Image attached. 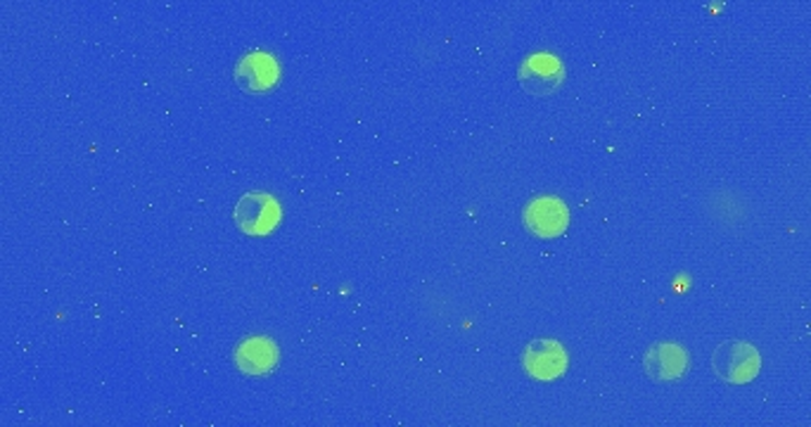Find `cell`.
I'll return each instance as SVG.
<instances>
[{
	"label": "cell",
	"mask_w": 811,
	"mask_h": 427,
	"mask_svg": "<svg viewBox=\"0 0 811 427\" xmlns=\"http://www.w3.org/2000/svg\"><path fill=\"white\" fill-rule=\"evenodd\" d=\"M712 366L714 373H717L724 382L731 384H746L752 382L760 373V352L752 347L750 342H724L717 347V352L712 354Z\"/></svg>",
	"instance_id": "1"
},
{
	"label": "cell",
	"mask_w": 811,
	"mask_h": 427,
	"mask_svg": "<svg viewBox=\"0 0 811 427\" xmlns=\"http://www.w3.org/2000/svg\"><path fill=\"white\" fill-rule=\"evenodd\" d=\"M517 79L522 88L534 95V98H546V95H553L565 84V67L553 55L536 52L520 64Z\"/></svg>",
	"instance_id": "2"
},
{
	"label": "cell",
	"mask_w": 811,
	"mask_h": 427,
	"mask_svg": "<svg viewBox=\"0 0 811 427\" xmlns=\"http://www.w3.org/2000/svg\"><path fill=\"white\" fill-rule=\"evenodd\" d=\"M236 222L250 236H266L281 222V206L264 192H250L236 206Z\"/></svg>",
	"instance_id": "3"
},
{
	"label": "cell",
	"mask_w": 811,
	"mask_h": 427,
	"mask_svg": "<svg viewBox=\"0 0 811 427\" xmlns=\"http://www.w3.org/2000/svg\"><path fill=\"white\" fill-rule=\"evenodd\" d=\"M522 364L532 378L551 382L568 370V354L556 340H534L522 354Z\"/></svg>",
	"instance_id": "4"
},
{
	"label": "cell",
	"mask_w": 811,
	"mask_h": 427,
	"mask_svg": "<svg viewBox=\"0 0 811 427\" xmlns=\"http://www.w3.org/2000/svg\"><path fill=\"white\" fill-rule=\"evenodd\" d=\"M527 228L539 238H558L570 224V212L558 198H539L527 204L525 210Z\"/></svg>",
	"instance_id": "5"
},
{
	"label": "cell",
	"mask_w": 811,
	"mask_h": 427,
	"mask_svg": "<svg viewBox=\"0 0 811 427\" xmlns=\"http://www.w3.org/2000/svg\"><path fill=\"white\" fill-rule=\"evenodd\" d=\"M689 364H691L689 352H685L677 342L655 344V347H651L643 359L645 373L657 382L679 380L685 370H689Z\"/></svg>",
	"instance_id": "6"
},
{
	"label": "cell",
	"mask_w": 811,
	"mask_h": 427,
	"mask_svg": "<svg viewBox=\"0 0 811 427\" xmlns=\"http://www.w3.org/2000/svg\"><path fill=\"white\" fill-rule=\"evenodd\" d=\"M281 69L269 52H250L236 67V81L247 93H264L278 84Z\"/></svg>",
	"instance_id": "7"
},
{
	"label": "cell",
	"mask_w": 811,
	"mask_h": 427,
	"mask_svg": "<svg viewBox=\"0 0 811 427\" xmlns=\"http://www.w3.org/2000/svg\"><path fill=\"white\" fill-rule=\"evenodd\" d=\"M236 361L238 366L250 376H261L269 373V370L276 368L278 364V349L276 344L266 337H252L245 340L238 352H236Z\"/></svg>",
	"instance_id": "8"
}]
</instances>
